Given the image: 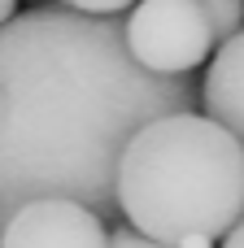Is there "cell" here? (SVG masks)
<instances>
[{"mask_svg": "<svg viewBox=\"0 0 244 248\" xmlns=\"http://www.w3.org/2000/svg\"><path fill=\"white\" fill-rule=\"evenodd\" d=\"M196 109L192 74H148L122 17L39 4L0 22V227L35 196H65L122 222L114 170L127 135L157 113Z\"/></svg>", "mask_w": 244, "mask_h": 248, "instance_id": "1", "label": "cell"}, {"mask_svg": "<svg viewBox=\"0 0 244 248\" xmlns=\"http://www.w3.org/2000/svg\"><path fill=\"white\" fill-rule=\"evenodd\" d=\"M114 196L140 235L162 244L192 231L223 240L244 214V148L201 109L157 113L127 135Z\"/></svg>", "mask_w": 244, "mask_h": 248, "instance_id": "2", "label": "cell"}, {"mask_svg": "<svg viewBox=\"0 0 244 248\" xmlns=\"http://www.w3.org/2000/svg\"><path fill=\"white\" fill-rule=\"evenodd\" d=\"M122 44L148 74H192L214 52L196 0H135L122 17Z\"/></svg>", "mask_w": 244, "mask_h": 248, "instance_id": "3", "label": "cell"}, {"mask_svg": "<svg viewBox=\"0 0 244 248\" xmlns=\"http://www.w3.org/2000/svg\"><path fill=\"white\" fill-rule=\"evenodd\" d=\"M105 240L109 222L65 196L22 201L0 227V248H105Z\"/></svg>", "mask_w": 244, "mask_h": 248, "instance_id": "4", "label": "cell"}, {"mask_svg": "<svg viewBox=\"0 0 244 248\" xmlns=\"http://www.w3.org/2000/svg\"><path fill=\"white\" fill-rule=\"evenodd\" d=\"M196 109L214 118L223 131H231L244 148V26L214 44L205 83H196Z\"/></svg>", "mask_w": 244, "mask_h": 248, "instance_id": "5", "label": "cell"}, {"mask_svg": "<svg viewBox=\"0 0 244 248\" xmlns=\"http://www.w3.org/2000/svg\"><path fill=\"white\" fill-rule=\"evenodd\" d=\"M196 9L205 13L214 44H223L227 35H236L244 26V0H196Z\"/></svg>", "mask_w": 244, "mask_h": 248, "instance_id": "6", "label": "cell"}, {"mask_svg": "<svg viewBox=\"0 0 244 248\" xmlns=\"http://www.w3.org/2000/svg\"><path fill=\"white\" fill-rule=\"evenodd\" d=\"M105 248H175V244H162V240H153V235H140V231L127 227V222H114Z\"/></svg>", "mask_w": 244, "mask_h": 248, "instance_id": "7", "label": "cell"}, {"mask_svg": "<svg viewBox=\"0 0 244 248\" xmlns=\"http://www.w3.org/2000/svg\"><path fill=\"white\" fill-rule=\"evenodd\" d=\"M52 4H65L74 13H92V17H114V13H127L135 0H52Z\"/></svg>", "mask_w": 244, "mask_h": 248, "instance_id": "8", "label": "cell"}, {"mask_svg": "<svg viewBox=\"0 0 244 248\" xmlns=\"http://www.w3.org/2000/svg\"><path fill=\"white\" fill-rule=\"evenodd\" d=\"M218 240H210V235H201V231H192V235H179L175 248H214Z\"/></svg>", "mask_w": 244, "mask_h": 248, "instance_id": "9", "label": "cell"}, {"mask_svg": "<svg viewBox=\"0 0 244 248\" xmlns=\"http://www.w3.org/2000/svg\"><path fill=\"white\" fill-rule=\"evenodd\" d=\"M223 248H244V214L231 222V231L223 235Z\"/></svg>", "mask_w": 244, "mask_h": 248, "instance_id": "10", "label": "cell"}, {"mask_svg": "<svg viewBox=\"0 0 244 248\" xmlns=\"http://www.w3.org/2000/svg\"><path fill=\"white\" fill-rule=\"evenodd\" d=\"M13 4H17V0H0V22H4V17H13Z\"/></svg>", "mask_w": 244, "mask_h": 248, "instance_id": "11", "label": "cell"}]
</instances>
